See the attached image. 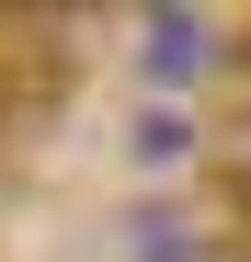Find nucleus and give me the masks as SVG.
<instances>
[{
	"mask_svg": "<svg viewBox=\"0 0 251 262\" xmlns=\"http://www.w3.org/2000/svg\"><path fill=\"white\" fill-rule=\"evenodd\" d=\"M194 239L205 228H194L172 194H137V205L114 216V262H194Z\"/></svg>",
	"mask_w": 251,
	"mask_h": 262,
	"instance_id": "2",
	"label": "nucleus"
},
{
	"mask_svg": "<svg viewBox=\"0 0 251 262\" xmlns=\"http://www.w3.org/2000/svg\"><path fill=\"white\" fill-rule=\"evenodd\" d=\"M217 12H172V0H160V12H137V69H149V92L172 103V92H194L205 69H217Z\"/></svg>",
	"mask_w": 251,
	"mask_h": 262,
	"instance_id": "1",
	"label": "nucleus"
},
{
	"mask_svg": "<svg viewBox=\"0 0 251 262\" xmlns=\"http://www.w3.org/2000/svg\"><path fill=\"white\" fill-rule=\"evenodd\" d=\"M126 148H137V171H183L205 137H194V114H183V103H149L137 125H126Z\"/></svg>",
	"mask_w": 251,
	"mask_h": 262,
	"instance_id": "3",
	"label": "nucleus"
}]
</instances>
